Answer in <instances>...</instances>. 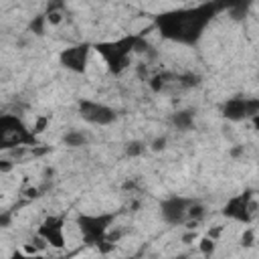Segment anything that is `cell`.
<instances>
[{
	"instance_id": "obj_18",
	"label": "cell",
	"mask_w": 259,
	"mask_h": 259,
	"mask_svg": "<svg viewBox=\"0 0 259 259\" xmlns=\"http://www.w3.org/2000/svg\"><path fill=\"white\" fill-rule=\"evenodd\" d=\"M255 243V231L253 229H247L245 233H243V237H241V245L243 247H251Z\"/></svg>"
},
{
	"instance_id": "obj_19",
	"label": "cell",
	"mask_w": 259,
	"mask_h": 259,
	"mask_svg": "<svg viewBox=\"0 0 259 259\" xmlns=\"http://www.w3.org/2000/svg\"><path fill=\"white\" fill-rule=\"evenodd\" d=\"M164 79H166V75H156V77L150 81V87H152L154 91H160V89L164 87Z\"/></svg>"
},
{
	"instance_id": "obj_25",
	"label": "cell",
	"mask_w": 259,
	"mask_h": 259,
	"mask_svg": "<svg viewBox=\"0 0 259 259\" xmlns=\"http://www.w3.org/2000/svg\"><path fill=\"white\" fill-rule=\"evenodd\" d=\"M10 168H12V164H10V162H0V170H2V172H8Z\"/></svg>"
},
{
	"instance_id": "obj_1",
	"label": "cell",
	"mask_w": 259,
	"mask_h": 259,
	"mask_svg": "<svg viewBox=\"0 0 259 259\" xmlns=\"http://www.w3.org/2000/svg\"><path fill=\"white\" fill-rule=\"evenodd\" d=\"M225 8H229L227 2H202L188 8H174L162 12L156 16L154 22L164 38L180 45H196L217 12Z\"/></svg>"
},
{
	"instance_id": "obj_16",
	"label": "cell",
	"mask_w": 259,
	"mask_h": 259,
	"mask_svg": "<svg viewBox=\"0 0 259 259\" xmlns=\"http://www.w3.org/2000/svg\"><path fill=\"white\" fill-rule=\"evenodd\" d=\"M142 152H144V144L142 142H130L125 146V154L127 156H140Z\"/></svg>"
},
{
	"instance_id": "obj_10",
	"label": "cell",
	"mask_w": 259,
	"mask_h": 259,
	"mask_svg": "<svg viewBox=\"0 0 259 259\" xmlns=\"http://www.w3.org/2000/svg\"><path fill=\"white\" fill-rule=\"evenodd\" d=\"M63 225H65V219H63V217H55V214H51V217H47V219L40 223V227H38V235H40L47 243H51L53 247L63 249V247H65Z\"/></svg>"
},
{
	"instance_id": "obj_6",
	"label": "cell",
	"mask_w": 259,
	"mask_h": 259,
	"mask_svg": "<svg viewBox=\"0 0 259 259\" xmlns=\"http://www.w3.org/2000/svg\"><path fill=\"white\" fill-rule=\"evenodd\" d=\"M79 115L93 125H109L117 119L115 109H111L109 105L91 101V99H81L79 101Z\"/></svg>"
},
{
	"instance_id": "obj_13",
	"label": "cell",
	"mask_w": 259,
	"mask_h": 259,
	"mask_svg": "<svg viewBox=\"0 0 259 259\" xmlns=\"http://www.w3.org/2000/svg\"><path fill=\"white\" fill-rule=\"evenodd\" d=\"M204 217V206L198 202V200H194L190 206H188V212H186V219H192L194 223L196 221H200Z\"/></svg>"
},
{
	"instance_id": "obj_5",
	"label": "cell",
	"mask_w": 259,
	"mask_h": 259,
	"mask_svg": "<svg viewBox=\"0 0 259 259\" xmlns=\"http://www.w3.org/2000/svg\"><path fill=\"white\" fill-rule=\"evenodd\" d=\"M223 117L229 121H241L259 115V99L255 97H231L223 103Z\"/></svg>"
},
{
	"instance_id": "obj_21",
	"label": "cell",
	"mask_w": 259,
	"mask_h": 259,
	"mask_svg": "<svg viewBox=\"0 0 259 259\" xmlns=\"http://www.w3.org/2000/svg\"><path fill=\"white\" fill-rule=\"evenodd\" d=\"M10 259H47V257H40V255H24L20 251H14Z\"/></svg>"
},
{
	"instance_id": "obj_17",
	"label": "cell",
	"mask_w": 259,
	"mask_h": 259,
	"mask_svg": "<svg viewBox=\"0 0 259 259\" xmlns=\"http://www.w3.org/2000/svg\"><path fill=\"white\" fill-rule=\"evenodd\" d=\"M200 251H202V255H204V257H210V255H212V251H214V241H212L210 237L202 239V241H200Z\"/></svg>"
},
{
	"instance_id": "obj_15",
	"label": "cell",
	"mask_w": 259,
	"mask_h": 259,
	"mask_svg": "<svg viewBox=\"0 0 259 259\" xmlns=\"http://www.w3.org/2000/svg\"><path fill=\"white\" fill-rule=\"evenodd\" d=\"M45 22H47V16H36L32 22H30V30L34 32V34H42L45 32Z\"/></svg>"
},
{
	"instance_id": "obj_11",
	"label": "cell",
	"mask_w": 259,
	"mask_h": 259,
	"mask_svg": "<svg viewBox=\"0 0 259 259\" xmlns=\"http://www.w3.org/2000/svg\"><path fill=\"white\" fill-rule=\"evenodd\" d=\"M172 123H174V127H178L180 132H188V130H192V125H194V111H190V109H182V111L172 113Z\"/></svg>"
},
{
	"instance_id": "obj_12",
	"label": "cell",
	"mask_w": 259,
	"mask_h": 259,
	"mask_svg": "<svg viewBox=\"0 0 259 259\" xmlns=\"http://www.w3.org/2000/svg\"><path fill=\"white\" fill-rule=\"evenodd\" d=\"M63 142H65L69 148H81V146H85V144H87V136H85L83 132L71 130V132H67V134H65Z\"/></svg>"
},
{
	"instance_id": "obj_26",
	"label": "cell",
	"mask_w": 259,
	"mask_h": 259,
	"mask_svg": "<svg viewBox=\"0 0 259 259\" xmlns=\"http://www.w3.org/2000/svg\"><path fill=\"white\" fill-rule=\"evenodd\" d=\"M241 152H243V148H233V150H231V156H239Z\"/></svg>"
},
{
	"instance_id": "obj_23",
	"label": "cell",
	"mask_w": 259,
	"mask_h": 259,
	"mask_svg": "<svg viewBox=\"0 0 259 259\" xmlns=\"http://www.w3.org/2000/svg\"><path fill=\"white\" fill-rule=\"evenodd\" d=\"M10 223V214L8 212H4V214H0V227H6Z\"/></svg>"
},
{
	"instance_id": "obj_7",
	"label": "cell",
	"mask_w": 259,
	"mask_h": 259,
	"mask_svg": "<svg viewBox=\"0 0 259 259\" xmlns=\"http://www.w3.org/2000/svg\"><path fill=\"white\" fill-rule=\"evenodd\" d=\"M253 210H255L253 190H245V192L229 198V202L223 208V214L229 217V219H233V221H239V223H249Z\"/></svg>"
},
{
	"instance_id": "obj_8",
	"label": "cell",
	"mask_w": 259,
	"mask_h": 259,
	"mask_svg": "<svg viewBox=\"0 0 259 259\" xmlns=\"http://www.w3.org/2000/svg\"><path fill=\"white\" fill-rule=\"evenodd\" d=\"M194 202V198H186V196H168L160 202V214L164 219V223L168 225H182L186 221V212L188 206Z\"/></svg>"
},
{
	"instance_id": "obj_27",
	"label": "cell",
	"mask_w": 259,
	"mask_h": 259,
	"mask_svg": "<svg viewBox=\"0 0 259 259\" xmlns=\"http://www.w3.org/2000/svg\"><path fill=\"white\" fill-rule=\"evenodd\" d=\"M176 259H186V257H184V255H180V257H176Z\"/></svg>"
},
{
	"instance_id": "obj_24",
	"label": "cell",
	"mask_w": 259,
	"mask_h": 259,
	"mask_svg": "<svg viewBox=\"0 0 259 259\" xmlns=\"http://www.w3.org/2000/svg\"><path fill=\"white\" fill-rule=\"evenodd\" d=\"M194 237H196V233L190 231V233H186V235L182 237V241H184V243H190V241H194Z\"/></svg>"
},
{
	"instance_id": "obj_28",
	"label": "cell",
	"mask_w": 259,
	"mask_h": 259,
	"mask_svg": "<svg viewBox=\"0 0 259 259\" xmlns=\"http://www.w3.org/2000/svg\"><path fill=\"white\" fill-rule=\"evenodd\" d=\"M0 117H2V111H0Z\"/></svg>"
},
{
	"instance_id": "obj_2",
	"label": "cell",
	"mask_w": 259,
	"mask_h": 259,
	"mask_svg": "<svg viewBox=\"0 0 259 259\" xmlns=\"http://www.w3.org/2000/svg\"><path fill=\"white\" fill-rule=\"evenodd\" d=\"M93 49L103 57L107 63V69L111 73H121L130 65V55L134 51H148L150 45L142 38V34H127L119 40H109V42H97Z\"/></svg>"
},
{
	"instance_id": "obj_9",
	"label": "cell",
	"mask_w": 259,
	"mask_h": 259,
	"mask_svg": "<svg viewBox=\"0 0 259 259\" xmlns=\"http://www.w3.org/2000/svg\"><path fill=\"white\" fill-rule=\"evenodd\" d=\"M89 51H91V45L89 42H79V45H73V47L65 49L59 55V61H61V65L65 69H69L73 73H85Z\"/></svg>"
},
{
	"instance_id": "obj_4",
	"label": "cell",
	"mask_w": 259,
	"mask_h": 259,
	"mask_svg": "<svg viewBox=\"0 0 259 259\" xmlns=\"http://www.w3.org/2000/svg\"><path fill=\"white\" fill-rule=\"evenodd\" d=\"M36 138L26 125L10 113H2L0 117V150H8L14 146H34Z\"/></svg>"
},
{
	"instance_id": "obj_14",
	"label": "cell",
	"mask_w": 259,
	"mask_h": 259,
	"mask_svg": "<svg viewBox=\"0 0 259 259\" xmlns=\"http://www.w3.org/2000/svg\"><path fill=\"white\" fill-rule=\"evenodd\" d=\"M200 75H194V73H186V75H180L178 77V83L182 85V87H196V85H200Z\"/></svg>"
},
{
	"instance_id": "obj_20",
	"label": "cell",
	"mask_w": 259,
	"mask_h": 259,
	"mask_svg": "<svg viewBox=\"0 0 259 259\" xmlns=\"http://www.w3.org/2000/svg\"><path fill=\"white\" fill-rule=\"evenodd\" d=\"M166 148V138L162 136V138H156L154 142H152V150L154 152H160V150H164Z\"/></svg>"
},
{
	"instance_id": "obj_22",
	"label": "cell",
	"mask_w": 259,
	"mask_h": 259,
	"mask_svg": "<svg viewBox=\"0 0 259 259\" xmlns=\"http://www.w3.org/2000/svg\"><path fill=\"white\" fill-rule=\"evenodd\" d=\"M47 121H49V117H40V119L36 121V127H34V132H32V134H38V132H42V127L47 125Z\"/></svg>"
},
{
	"instance_id": "obj_3",
	"label": "cell",
	"mask_w": 259,
	"mask_h": 259,
	"mask_svg": "<svg viewBox=\"0 0 259 259\" xmlns=\"http://www.w3.org/2000/svg\"><path fill=\"white\" fill-rule=\"evenodd\" d=\"M115 212H101V214H77L75 223L81 231L83 243L91 245V247H99L101 243H105V235L107 229L111 227V223L115 221Z\"/></svg>"
}]
</instances>
